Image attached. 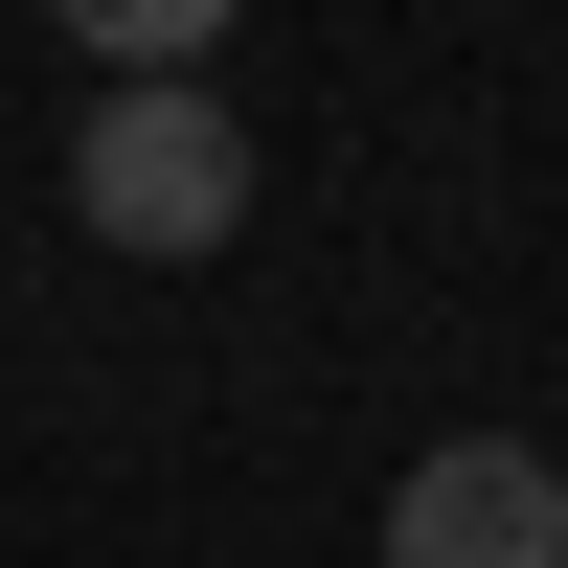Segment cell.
<instances>
[{
    "label": "cell",
    "mask_w": 568,
    "mask_h": 568,
    "mask_svg": "<svg viewBox=\"0 0 568 568\" xmlns=\"http://www.w3.org/2000/svg\"><path fill=\"white\" fill-rule=\"evenodd\" d=\"M387 568H568V455L433 433V455L387 478Z\"/></svg>",
    "instance_id": "7a4b0ae2"
},
{
    "label": "cell",
    "mask_w": 568,
    "mask_h": 568,
    "mask_svg": "<svg viewBox=\"0 0 568 568\" xmlns=\"http://www.w3.org/2000/svg\"><path fill=\"white\" fill-rule=\"evenodd\" d=\"M45 23H69V45H114V91H160V69H205L251 0H45Z\"/></svg>",
    "instance_id": "3957f363"
},
{
    "label": "cell",
    "mask_w": 568,
    "mask_h": 568,
    "mask_svg": "<svg viewBox=\"0 0 568 568\" xmlns=\"http://www.w3.org/2000/svg\"><path fill=\"white\" fill-rule=\"evenodd\" d=\"M69 227H91V251H136V273H205L227 227H251V136H227V91H205V69L91 91V136H69Z\"/></svg>",
    "instance_id": "6da1fadb"
}]
</instances>
